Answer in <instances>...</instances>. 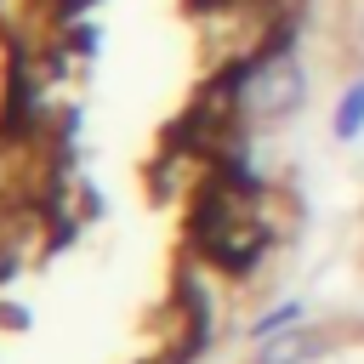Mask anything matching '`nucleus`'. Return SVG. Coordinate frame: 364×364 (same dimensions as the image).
Here are the masks:
<instances>
[{"mask_svg": "<svg viewBox=\"0 0 364 364\" xmlns=\"http://www.w3.org/2000/svg\"><path fill=\"white\" fill-rule=\"evenodd\" d=\"M318 353H324V336H318V330H284V336L262 341V358H256V364H307V358H318Z\"/></svg>", "mask_w": 364, "mask_h": 364, "instance_id": "obj_2", "label": "nucleus"}, {"mask_svg": "<svg viewBox=\"0 0 364 364\" xmlns=\"http://www.w3.org/2000/svg\"><path fill=\"white\" fill-rule=\"evenodd\" d=\"M245 102H250L256 114H273V119L296 114V102H301V68H296L290 57H273V63L256 74V85H250Z\"/></svg>", "mask_w": 364, "mask_h": 364, "instance_id": "obj_1", "label": "nucleus"}, {"mask_svg": "<svg viewBox=\"0 0 364 364\" xmlns=\"http://www.w3.org/2000/svg\"><path fill=\"white\" fill-rule=\"evenodd\" d=\"M358 125H364V80L347 85V97L336 108V136H358Z\"/></svg>", "mask_w": 364, "mask_h": 364, "instance_id": "obj_3", "label": "nucleus"}]
</instances>
